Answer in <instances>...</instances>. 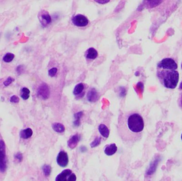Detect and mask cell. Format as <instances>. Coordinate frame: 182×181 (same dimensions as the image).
Returning a JSON list of instances; mask_svg holds the SVG:
<instances>
[{"mask_svg": "<svg viewBox=\"0 0 182 181\" xmlns=\"http://www.w3.org/2000/svg\"><path fill=\"white\" fill-rule=\"evenodd\" d=\"M129 131L133 133H139L143 130L144 123L143 117L138 113H132L127 117L125 122Z\"/></svg>", "mask_w": 182, "mask_h": 181, "instance_id": "cell-2", "label": "cell"}, {"mask_svg": "<svg viewBox=\"0 0 182 181\" xmlns=\"http://www.w3.org/2000/svg\"><path fill=\"white\" fill-rule=\"evenodd\" d=\"M43 173L45 175V176H49L51 173V167L49 165H44L42 167Z\"/></svg>", "mask_w": 182, "mask_h": 181, "instance_id": "cell-22", "label": "cell"}, {"mask_svg": "<svg viewBox=\"0 0 182 181\" xmlns=\"http://www.w3.org/2000/svg\"><path fill=\"white\" fill-rule=\"evenodd\" d=\"M180 105L182 107V93L181 94V96H180Z\"/></svg>", "mask_w": 182, "mask_h": 181, "instance_id": "cell-35", "label": "cell"}, {"mask_svg": "<svg viewBox=\"0 0 182 181\" xmlns=\"http://www.w3.org/2000/svg\"><path fill=\"white\" fill-rule=\"evenodd\" d=\"M101 138L100 136L97 137L90 144V146L91 148H95V147H97V146H98L101 142Z\"/></svg>", "mask_w": 182, "mask_h": 181, "instance_id": "cell-24", "label": "cell"}, {"mask_svg": "<svg viewBox=\"0 0 182 181\" xmlns=\"http://www.w3.org/2000/svg\"><path fill=\"white\" fill-rule=\"evenodd\" d=\"M98 130L100 134L105 138H107L109 136L110 131L109 129L107 128V126L103 124H101L100 126H99V128H98Z\"/></svg>", "mask_w": 182, "mask_h": 181, "instance_id": "cell-16", "label": "cell"}, {"mask_svg": "<svg viewBox=\"0 0 182 181\" xmlns=\"http://www.w3.org/2000/svg\"><path fill=\"white\" fill-rule=\"evenodd\" d=\"M163 1V0H143L142 5L146 9H152L159 6Z\"/></svg>", "mask_w": 182, "mask_h": 181, "instance_id": "cell-9", "label": "cell"}, {"mask_svg": "<svg viewBox=\"0 0 182 181\" xmlns=\"http://www.w3.org/2000/svg\"><path fill=\"white\" fill-rule=\"evenodd\" d=\"M117 150V147L115 143H112L107 145L105 149V153L107 156H112L116 153Z\"/></svg>", "mask_w": 182, "mask_h": 181, "instance_id": "cell-15", "label": "cell"}, {"mask_svg": "<svg viewBox=\"0 0 182 181\" xmlns=\"http://www.w3.org/2000/svg\"><path fill=\"white\" fill-rule=\"evenodd\" d=\"M33 131L30 128H27L22 130L20 133V136L22 139H28L32 136Z\"/></svg>", "mask_w": 182, "mask_h": 181, "instance_id": "cell-17", "label": "cell"}, {"mask_svg": "<svg viewBox=\"0 0 182 181\" xmlns=\"http://www.w3.org/2000/svg\"><path fill=\"white\" fill-rule=\"evenodd\" d=\"M80 136L78 134H76L74 135L69 139V140L67 142V144L68 147L71 149H74L77 146L78 142L80 140Z\"/></svg>", "mask_w": 182, "mask_h": 181, "instance_id": "cell-12", "label": "cell"}, {"mask_svg": "<svg viewBox=\"0 0 182 181\" xmlns=\"http://www.w3.org/2000/svg\"><path fill=\"white\" fill-rule=\"evenodd\" d=\"M5 151L0 150V172H5L7 169Z\"/></svg>", "mask_w": 182, "mask_h": 181, "instance_id": "cell-11", "label": "cell"}, {"mask_svg": "<svg viewBox=\"0 0 182 181\" xmlns=\"http://www.w3.org/2000/svg\"><path fill=\"white\" fill-rule=\"evenodd\" d=\"M71 22L74 25L78 27H84L88 25L89 21L85 15L78 14L73 16L71 18Z\"/></svg>", "mask_w": 182, "mask_h": 181, "instance_id": "cell-4", "label": "cell"}, {"mask_svg": "<svg viewBox=\"0 0 182 181\" xmlns=\"http://www.w3.org/2000/svg\"><path fill=\"white\" fill-rule=\"evenodd\" d=\"M14 80H15V79L9 77V78H8L7 80L3 82V84H4V85H5V86L7 87V86L10 85L13 81H14Z\"/></svg>", "mask_w": 182, "mask_h": 181, "instance_id": "cell-26", "label": "cell"}, {"mask_svg": "<svg viewBox=\"0 0 182 181\" xmlns=\"http://www.w3.org/2000/svg\"><path fill=\"white\" fill-rule=\"evenodd\" d=\"M20 99L16 95H13L10 98V102L14 103H18L19 102Z\"/></svg>", "mask_w": 182, "mask_h": 181, "instance_id": "cell-28", "label": "cell"}, {"mask_svg": "<svg viewBox=\"0 0 182 181\" xmlns=\"http://www.w3.org/2000/svg\"><path fill=\"white\" fill-rule=\"evenodd\" d=\"M139 72H136L135 73V75H136V76H139Z\"/></svg>", "mask_w": 182, "mask_h": 181, "instance_id": "cell-37", "label": "cell"}, {"mask_svg": "<svg viewBox=\"0 0 182 181\" xmlns=\"http://www.w3.org/2000/svg\"><path fill=\"white\" fill-rule=\"evenodd\" d=\"M40 22L43 27H47L51 23L52 19L49 12L45 10L41 11L39 17Z\"/></svg>", "mask_w": 182, "mask_h": 181, "instance_id": "cell-8", "label": "cell"}, {"mask_svg": "<svg viewBox=\"0 0 182 181\" xmlns=\"http://www.w3.org/2000/svg\"><path fill=\"white\" fill-rule=\"evenodd\" d=\"M84 89V85L83 83H78L74 88V89L73 91V94L76 96L79 95L80 94L82 93Z\"/></svg>", "mask_w": 182, "mask_h": 181, "instance_id": "cell-19", "label": "cell"}, {"mask_svg": "<svg viewBox=\"0 0 182 181\" xmlns=\"http://www.w3.org/2000/svg\"><path fill=\"white\" fill-rule=\"evenodd\" d=\"M68 181H76V176L75 174L71 173L70 175L69 176L68 178L67 179Z\"/></svg>", "mask_w": 182, "mask_h": 181, "instance_id": "cell-31", "label": "cell"}, {"mask_svg": "<svg viewBox=\"0 0 182 181\" xmlns=\"http://www.w3.org/2000/svg\"><path fill=\"white\" fill-rule=\"evenodd\" d=\"M83 115V112H79L77 113H75L74 114V117L75 119H81L82 116Z\"/></svg>", "mask_w": 182, "mask_h": 181, "instance_id": "cell-29", "label": "cell"}, {"mask_svg": "<svg viewBox=\"0 0 182 181\" xmlns=\"http://www.w3.org/2000/svg\"><path fill=\"white\" fill-rule=\"evenodd\" d=\"M20 95L24 100H27L30 96V90L27 88H23L21 90Z\"/></svg>", "mask_w": 182, "mask_h": 181, "instance_id": "cell-20", "label": "cell"}, {"mask_svg": "<svg viewBox=\"0 0 182 181\" xmlns=\"http://www.w3.org/2000/svg\"><path fill=\"white\" fill-rule=\"evenodd\" d=\"M52 129L56 132L58 133H63L65 131L64 126L62 124L59 123H54L52 124Z\"/></svg>", "mask_w": 182, "mask_h": 181, "instance_id": "cell-18", "label": "cell"}, {"mask_svg": "<svg viewBox=\"0 0 182 181\" xmlns=\"http://www.w3.org/2000/svg\"><path fill=\"white\" fill-rule=\"evenodd\" d=\"M157 68L163 70H176L178 66L175 61L173 59L165 58L159 62Z\"/></svg>", "mask_w": 182, "mask_h": 181, "instance_id": "cell-3", "label": "cell"}, {"mask_svg": "<svg viewBox=\"0 0 182 181\" xmlns=\"http://www.w3.org/2000/svg\"><path fill=\"white\" fill-rule=\"evenodd\" d=\"M0 150L6 151L5 145V142L3 140H0Z\"/></svg>", "mask_w": 182, "mask_h": 181, "instance_id": "cell-30", "label": "cell"}, {"mask_svg": "<svg viewBox=\"0 0 182 181\" xmlns=\"http://www.w3.org/2000/svg\"><path fill=\"white\" fill-rule=\"evenodd\" d=\"M57 163L60 167H65L69 163L68 155L66 152L60 151L57 157Z\"/></svg>", "mask_w": 182, "mask_h": 181, "instance_id": "cell-6", "label": "cell"}, {"mask_svg": "<svg viewBox=\"0 0 182 181\" xmlns=\"http://www.w3.org/2000/svg\"><path fill=\"white\" fill-rule=\"evenodd\" d=\"M120 97H124L125 96L126 94V89L124 87L120 88Z\"/></svg>", "mask_w": 182, "mask_h": 181, "instance_id": "cell-32", "label": "cell"}, {"mask_svg": "<svg viewBox=\"0 0 182 181\" xmlns=\"http://www.w3.org/2000/svg\"><path fill=\"white\" fill-rule=\"evenodd\" d=\"M157 77L163 86L167 89H175L177 85L180 75L176 70H163L158 69Z\"/></svg>", "mask_w": 182, "mask_h": 181, "instance_id": "cell-1", "label": "cell"}, {"mask_svg": "<svg viewBox=\"0 0 182 181\" xmlns=\"http://www.w3.org/2000/svg\"><path fill=\"white\" fill-rule=\"evenodd\" d=\"M15 58V55L11 53H8L3 58V61L6 63H10L13 61Z\"/></svg>", "mask_w": 182, "mask_h": 181, "instance_id": "cell-21", "label": "cell"}, {"mask_svg": "<svg viewBox=\"0 0 182 181\" xmlns=\"http://www.w3.org/2000/svg\"><path fill=\"white\" fill-rule=\"evenodd\" d=\"M72 173V171L70 169H65L63 170L62 172L58 175L56 177V181H67V179L69 176Z\"/></svg>", "mask_w": 182, "mask_h": 181, "instance_id": "cell-14", "label": "cell"}, {"mask_svg": "<svg viewBox=\"0 0 182 181\" xmlns=\"http://www.w3.org/2000/svg\"><path fill=\"white\" fill-rule=\"evenodd\" d=\"M57 71H58V69L56 68L51 69L50 70H49V75L50 77H54L55 75H56V73L57 72Z\"/></svg>", "mask_w": 182, "mask_h": 181, "instance_id": "cell-25", "label": "cell"}, {"mask_svg": "<svg viewBox=\"0 0 182 181\" xmlns=\"http://www.w3.org/2000/svg\"><path fill=\"white\" fill-rule=\"evenodd\" d=\"M179 89L180 90H182V81L180 83V86H179Z\"/></svg>", "mask_w": 182, "mask_h": 181, "instance_id": "cell-36", "label": "cell"}, {"mask_svg": "<svg viewBox=\"0 0 182 181\" xmlns=\"http://www.w3.org/2000/svg\"><path fill=\"white\" fill-rule=\"evenodd\" d=\"M98 56V53L97 50L91 47L85 52V56L88 60H94Z\"/></svg>", "mask_w": 182, "mask_h": 181, "instance_id": "cell-13", "label": "cell"}, {"mask_svg": "<svg viewBox=\"0 0 182 181\" xmlns=\"http://www.w3.org/2000/svg\"><path fill=\"white\" fill-rule=\"evenodd\" d=\"M37 95L44 100L47 99L50 96V90L46 83H42L37 89Z\"/></svg>", "mask_w": 182, "mask_h": 181, "instance_id": "cell-7", "label": "cell"}, {"mask_svg": "<svg viewBox=\"0 0 182 181\" xmlns=\"http://www.w3.org/2000/svg\"><path fill=\"white\" fill-rule=\"evenodd\" d=\"M161 160V158L160 155L156 156L153 160L150 163L148 169L146 171V175L148 176H151L153 174L156 172V168L158 166L159 163Z\"/></svg>", "mask_w": 182, "mask_h": 181, "instance_id": "cell-5", "label": "cell"}, {"mask_svg": "<svg viewBox=\"0 0 182 181\" xmlns=\"http://www.w3.org/2000/svg\"><path fill=\"white\" fill-rule=\"evenodd\" d=\"M74 126L76 127L79 126L81 125V119H75V121H74Z\"/></svg>", "mask_w": 182, "mask_h": 181, "instance_id": "cell-34", "label": "cell"}, {"mask_svg": "<svg viewBox=\"0 0 182 181\" xmlns=\"http://www.w3.org/2000/svg\"><path fill=\"white\" fill-rule=\"evenodd\" d=\"M24 71V67L23 65H19L17 67V72L18 74H22V73Z\"/></svg>", "mask_w": 182, "mask_h": 181, "instance_id": "cell-33", "label": "cell"}, {"mask_svg": "<svg viewBox=\"0 0 182 181\" xmlns=\"http://www.w3.org/2000/svg\"><path fill=\"white\" fill-rule=\"evenodd\" d=\"M181 68H182V65H181Z\"/></svg>", "mask_w": 182, "mask_h": 181, "instance_id": "cell-39", "label": "cell"}, {"mask_svg": "<svg viewBox=\"0 0 182 181\" xmlns=\"http://www.w3.org/2000/svg\"><path fill=\"white\" fill-rule=\"evenodd\" d=\"M15 159L18 160L19 162H21L22 161V159H23V156L22 153H18L15 155Z\"/></svg>", "mask_w": 182, "mask_h": 181, "instance_id": "cell-27", "label": "cell"}, {"mask_svg": "<svg viewBox=\"0 0 182 181\" xmlns=\"http://www.w3.org/2000/svg\"><path fill=\"white\" fill-rule=\"evenodd\" d=\"M181 139H182V134H181Z\"/></svg>", "mask_w": 182, "mask_h": 181, "instance_id": "cell-38", "label": "cell"}, {"mask_svg": "<svg viewBox=\"0 0 182 181\" xmlns=\"http://www.w3.org/2000/svg\"><path fill=\"white\" fill-rule=\"evenodd\" d=\"M90 2L99 4V5H105L109 3L112 2L115 0H88Z\"/></svg>", "mask_w": 182, "mask_h": 181, "instance_id": "cell-23", "label": "cell"}, {"mask_svg": "<svg viewBox=\"0 0 182 181\" xmlns=\"http://www.w3.org/2000/svg\"><path fill=\"white\" fill-rule=\"evenodd\" d=\"M87 99L90 102H97L99 99V95L94 88H92L88 91L87 94Z\"/></svg>", "mask_w": 182, "mask_h": 181, "instance_id": "cell-10", "label": "cell"}]
</instances>
